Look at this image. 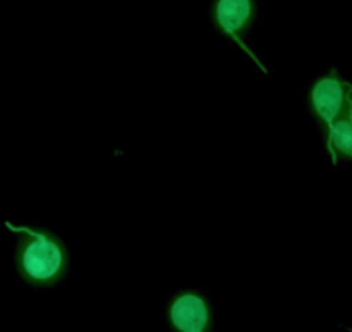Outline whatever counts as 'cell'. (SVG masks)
<instances>
[{"mask_svg":"<svg viewBox=\"0 0 352 332\" xmlns=\"http://www.w3.org/2000/svg\"><path fill=\"white\" fill-rule=\"evenodd\" d=\"M4 227L18 236L14 265L18 276L35 287H50L67 272V253L63 240L45 230L14 225L6 220Z\"/></svg>","mask_w":352,"mask_h":332,"instance_id":"cell-1","label":"cell"},{"mask_svg":"<svg viewBox=\"0 0 352 332\" xmlns=\"http://www.w3.org/2000/svg\"><path fill=\"white\" fill-rule=\"evenodd\" d=\"M257 16V0H214L211 8V18L216 30L221 35L235 40L247 52L250 59L256 61L257 66L264 71V66L256 59L252 50L245 45V35L252 28Z\"/></svg>","mask_w":352,"mask_h":332,"instance_id":"cell-2","label":"cell"},{"mask_svg":"<svg viewBox=\"0 0 352 332\" xmlns=\"http://www.w3.org/2000/svg\"><path fill=\"white\" fill-rule=\"evenodd\" d=\"M352 96V85L338 74L337 70L328 71L327 74L314 81L309 94L311 111L316 120L327 130L333 121L344 116L345 107Z\"/></svg>","mask_w":352,"mask_h":332,"instance_id":"cell-3","label":"cell"},{"mask_svg":"<svg viewBox=\"0 0 352 332\" xmlns=\"http://www.w3.org/2000/svg\"><path fill=\"white\" fill-rule=\"evenodd\" d=\"M168 318L176 332H212L211 307L194 291H184L171 301Z\"/></svg>","mask_w":352,"mask_h":332,"instance_id":"cell-4","label":"cell"},{"mask_svg":"<svg viewBox=\"0 0 352 332\" xmlns=\"http://www.w3.org/2000/svg\"><path fill=\"white\" fill-rule=\"evenodd\" d=\"M327 147L333 163L338 158L352 159V125L344 116L327 128Z\"/></svg>","mask_w":352,"mask_h":332,"instance_id":"cell-5","label":"cell"},{"mask_svg":"<svg viewBox=\"0 0 352 332\" xmlns=\"http://www.w3.org/2000/svg\"><path fill=\"white\" fill-rule=\"evenodd\" d=\"M344 118H345V120L349 121V123L352 125V96H351V99H349V103H347V107H345Z\"/></svg>","mask_w":352,"mask_h":332,"instance_id":"cell-6","label":"cell"},{"mask_svg":"<svg viewBox=\"0 0 352 332\" xmlns=\"http://www.w3.org/2000/svg\"><path fill=\"white\" fill-rule=\"evenodd\" d=\"M349 331H351V332H352V329H349Z\"/></svg>","mask_w":352,"mask_h":332,"instance_id":"cell-7","label":"cell"}]
</instances>
